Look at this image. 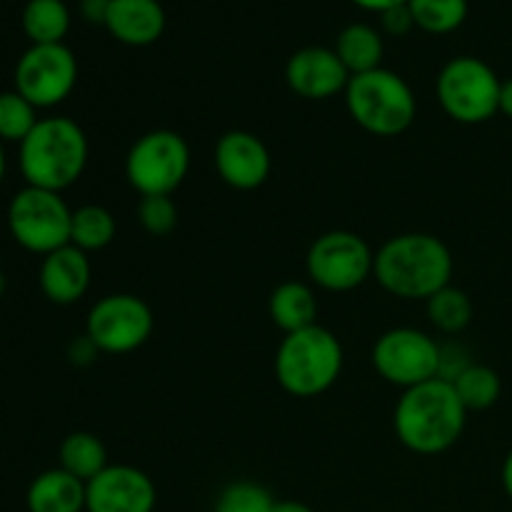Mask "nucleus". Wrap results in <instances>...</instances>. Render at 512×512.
<instances>
[{"instance_id": "obj_1", "label": "nucleus", "mask_w": 512, "mask_h": 512, "mask_svg": "<svg viewBox=\"0 0 512 512\" xmlns=\"http://www.w3.org/2000/svg\"><path fill=\"white\" fill-rule=\"evenodd\" d=\"M455 260L448 245L430 233H403L385 240L375 253L373 278L400 300H425L453 280Z\"/></svg>"}, {"instance_id": "obj_2", "label": "nucleus", "mask_w": 512, "mask_h": 512, "mask_svg": "<svg viewBox=\"0 0 512 512\" xmlns=\"http://www.w3.org/2000/svg\"><path fill=\"white\" fill-rule=\"evenodd\" d=\"M465 423L468 410L448 380L435 378L403 390L395 403V435L410 453H445L463 438Z\"/></svg>"}, {"instance_id": "obj_3", "label": "nucleus", "mask_w": 512, "mask_h": 512, "mask_svg": "<svg viewBox=\"0 0 512 512\" xmlns=\"http://www.w3.org/2000/svg\"><path fill=\"white\" fill-rule=\"evenodd\" d=\"M90 143L85 130L65 115L40 118L18 145V168L25 185L63 193L88 168Z\"/></svg>"}, {"instance_id": "obj_4", "label": "nucleus", "mask_w": 512, "mask_h": 512, "mask_svg": "<svg viewBox=\"0 0 512 512\" xmlns=\"http://www.w3.org/2000/svg\"><path fill=\"white\" fill-rule=\"evenodd\" d=\"M345 353L338 335L323 325L290 333L275 350V380L293 398H318L338 383Z\"/></svg>"}, {"instance_id": "obj_5", "label": "nucleus", "mask_w": 512, "mask_h": 512, "mask_svg": "<svg viewBox=\"0 0 512 512\" xmlns=\"http://www.w3.org/2000/svg\"><path fill=\"white\" fill-rule=\"evenodd\" d=\"M343 95L355 125L378 138L403 135L418 118V98L408 80L395 70L378 68L350 75Z\"/></svg>"}, {"instance_id": "obj_6", "label": "nucleus", "mask_w": 512, "mask_h": 512, "mask_svg": "<svg viewBox=\"0 0 512 512\" xmlns=\"http://www.w3.org/2000/svg\"><path fill=\"white\" fill-rule=\"evenodd\" d=\"M500 85L503 80L485 60L475 55H458L440 68L435 93L450 120L480 125L500 113Z\"/></svg>"}, {"instance_id": "obj_7", "label": "nucleus", "mask_w": 512, "mask_h": 512, "mask_svg": "<svg viewBox=\"0 0 512 512\" xmlns=\"http://www.w3.org/2000/svg\"><path fill=\"white\" fill-rule=\"evenodd\" d=\"M190 170V148L175 130L158 128L140 135L125 155V178L143 195H173Z\"/></svg>"}, {"instance_id": "obj_8", "label": "nucleus", "mask_w": 512, "mask_h": 512, "mask_svg": "<svg viewBox=\"0 0 512 512\" xmlns=\"http://www.w3.org/2000/svg\"><path fill=\"white\" fill-rule=\"evenodd\" d=\"M70 220L73 210L65 198L53 190L25 185L10 198L8 230L15 243L28 253L48 255L70 245Z\"/></svg>"}, {"instance_id": "obj_9", "label": "nucleus", "mask_w": 512, "mask_h": 512, "mask_svg": "<svg viewBox=\"0 0 512 512\" xmlns=\"http://www.w3.org/2000/svg\"><path fill=\"white\" fill-rule=\"evenodd\" d=\"M375 253L368 240L350 230H330L313 240L305 255L310 285L328 293H350L373 278Z\"/></svg>"}, {"instance_id": "obj_10", "label": "nucleus", "mask_w": 512, "mask_h": 512, "mask_svg": "<svg viewBox=\"0 0 512 512\" xmlns=\"http://www.w3.org/2000/svg\"><path fill=\"white\" fill-rule=\"evenodd\" d=\"M155 328L150 305L133 293H110L90 308L85 338L105 355H128L143 348Z\"/></svg>"}, {"instance_id": "obj_11", "label": "nucleus", "mask_w": 512, "mask_h": 512, "mask_svg": "<svg viewBox=\"0 0 512 512\" xmlns=\"http://www.w3.org/2000/svg\"><path fill=\"white\" fill-rule=\"evenodd\" d=\"M370 360L385 383L408 390L438 378L440 343L425 330L393 328L375 340Z\"/></svg>"}, {"instance_id": "obj_12", "label": "nucleus", "mask_w": 512, "mask_h": 512, "mask_svg": "<svg viewBox=\"0 0 512 512\" xmlns=\"http://www.w3.org/2000/svg\"><path fill=\"white\" fill-rule=\"evenodd\" d=\"M78 83V60L65 43L30 45L15 63V90L38 110L55 108Z\"/></svg>"}, {"instance_id": "obj_13", "label": "nucleus", "mask_w": 512, "mask_h": 512, "mask_svg": "<svg viewBox=\"0 0 512 512\" xmlns=\"http://www.w3.org/2000/svg\"><path fill=\"white\" fill-rule=\"evenodd\" d=\"M158 488L133 465H108L85 483V512H153Z\"/></svg>"}, {"instance_id": "obj_14", "label": "nucleus", "mask_w": 512, "mask_h": 512, "mask_svg": "<svg viewBox=\"0 0 512 512\" xmlns=\"http://www.w3.org/2000/svg\"><path fill=\"white\" fill-rule=\"evenodd\" d=\"M213 160L220 180L235 190L260 188L273 170L268 145L248 130H228L220 135Z\"/></svg>"}, {"instance_id": "obj_15", "label": "nucleus", "mask_w": 512, "mask_h": 512, "mask_svg": "<svg viewBox=\"0 0 512 512\" xmlns=\"http://www.w3.org/2000/svg\"><path fill=\"white\" fill-rule=\"evenodd\" d=\"M350 73L338 53L323 45L295 50L285 65V83L305 100H330L348 88Z\"/></svg>"}, {"instance_id": "obj_16", "label": "nucleus", "mask_w": 512, "mask_h": 512, "mask_svg": "<svg viewBox=\"0 0 512 512\" xmlns=\"http://www.w3.org/2000/svg\"><path fill=\"white\" fill-rule=\"evenodd\" d=\"M90 278H93V268H90L88 253L75 245H65L45 255L38 273L40 290L55 305L78 303L88 293Z\"/></svg>"}, {"instance_id": "obj_17", "label": "nucleus", "mask_w": 512, "mask_h": 512, "mask_svg": "<svg viewBox=\"0 0 512 512\" xmlns=\"http://www.w3.org/2000/svg\"><path fill=\"white\" fill-rule=\"evenodd\" d=\"M165 25L168 18L160 0H110L105 28L118 43L130 48L153 45L163 38Z\"/></svg>"}, {"instance_id": "obj_18", "label": "nucleus", "mask_w": 512, "mask_h": 512, "mask_svg": "<svg viewBox=\"0 0 512 512\" xmlns=\"http://www.w3.org/2000/svg\"><path fill=\"white\" fill-rule=\"evenodd\" d=\"M28 512H85V483L53 468L40 473L25 493Z\"/></svg>"}, {"instance_id": "obj_19", "label": "nucleus", "mask_w": 512, "mask_h": 512, "mask_svg": "<svg viewBox=\"0 0 512 512\" xmlns=\"http://www.w3.org/2000/svg\"><path fill=\"white\" fill-rule=\"evenodd\" d=\"M268 313L275 328L285 335L318 325V295L313 285L300 280H285L270 293Z\"/></svg>"}, {"instance_id": "obj_20", "label": "nucleus", "mask_w": 512, "mask_h": 512, "mask_svg": "<svg viewBox=\"0 0 512 512\" xmlns=\"http://www.w3.org/2000/svg\"><path fill=\"white\" fill-rule=\"evenodd\" d=\"M333 50L350 75L370 73L383 68L385 43L383 33L368 23H350L335 38Z\"/></svg>"}, {"instance_id": "obj_21", "label": "nucleus", "mask_w": 512, "mask_h": 512, "mask_svg": "<svg viewBox=\"0 0 512 512\" xmlns=\"http://www.w3.org/2000/svg\"><path fill=\"white\" fill-rule=\"evenodd\" d=\"M20 25L30 45L63 43L70 30V10L65 0H28Z\"/></svg>"}, {"instance_id": "obj_22", "label": "nucleus", "mask_w": 512, "mask_h": 512, "mask_svg": "<svg viewBox=\"0 0 512 512\" xmlns=\"http://www.w3.org/2000/svg\"><path fill=\"white\" fill-rule=\"evenodd\" d=\"M58 460L65 473H70L73 478L83 480V483H90L95 475L103 473L108 468V450H105L103 440L93 433H85V430H78V433H70L68 438L60 443Z\"/></svg>"}, {"instance_id": "obj_23", "label": "nucleus", "mask_w": 512, "mask_h": 512, "mask_svg": "<svg viewBox=\"0 0 512 512\" xmlns=\"http://www.w3.org/2000/svg\"><path fill=\"white\" fill-rule=\"evenodd\" d=\"M118 233V223H115L113 213L103 205H80L73 210V220H70V245H75L83 253H98L105 250L115 240Z\"/></svg>"}, {"instance_id": "obj_24", "label": "nucleus", "mask_w": 512, "mask_h": 512, "mask_svg": "<svg viewBox=\"0 0 512 512\" xmlns=\"http://www.w3.org/2000/svg\"><path fill=\"white\" fill-rule=\"evenodd\" d=\"M428 308V318L435 330L445 335H458L473 323V300L465 290L448 285V288L438 290L433 298L425 303Z\"/></svg>"}, {"instance_id": "obj_25", "label": "nucleus", "mask_w": 512, "mask_h": 512, "mask_svg": "<svg viewBox=\"0 0 512 512\" xmlns=\"http://www.w3.org/2000/svg\"><path fill=\"white\" fill-rule=\"evenodd\" d=\"M453 388L468 413L490 410L500 400V393H503L500 375L490 365L480 363H473L460 378H455Z\"/></svg>"}, {"instance_id": "obj_26", "label": "nucleus", "mask_w": 512, "mask_h": 512, "mask_svg": "<svg viewBox=\"0 0 512 512\" xmlns=\"http://www.w3.org/2000/svg\"><path fill=\"white\" fill-rule=\"evenodd\" d=\"M415 28L430 35L455 33L468 18V0H408Z\"/></svg>"}, {"instance_id": "obj_27", "label": "nucleus", "mask_w": 512, "mask_h": 512, "mask_svg": "<svg viewBox=\"0 0 512 512\" xmlns=\"http://www.w3.org/2000/svg\"><path fill=\"white\" fill-rule=\"evenodd\" d=\"M38 108L23 98L18 90L0 93V140L3 143H23L30 130L38 125Z\"/></svg>"}, {"instance_id": "obj_28", "label": "nucleus", "mask_w": 512, "mask_h": 512, "mask_svg": "<svg viewBox=\"0 0 512 512\" xmlns=\"http://www.w3.org/2000/svg\"><path fill=\"white\" fill-rule=\"evenodd\" d=\"M278 500L268 488L253 480H235L220 490L215 500V512H273Z\"/></svg>"}, {"instance_id": "obj_29", "label": "nucleus", "mask_w": 512, "mask_h": 512, "mask_svg": "<svg viewBox=\"0 0 512 512\" xmlns=\"http://www.w3.org/2000/svg\"><path fill=\"white\" fill-rule=\"evenodd\" d=\"M138 220L145 233L165 238L178 228V205L173 195H143L138 203Z\"/></svg>"}, {"instance_id": "obj_30", "label": "nucleus", "mask_w": 512, "mask_h": 512, "mask_svg": "<svg viewBox=\"0 0 512 512\" xmlns=\"http://www.w3.org/2000/svg\"><path fill=\"white\" fill-rule=\"evenodd\" d=\"M470 365H473V360H470V353L465 345H460V343L440 345V368H438L440 380H448V383H453V380L460 378V375H463Z\"/></svg>"}, {"instance_id": "obj_31", "label": "nucleus", "mask_w": 512, "mask_h": 512, "mask_svg": "<svg viewBox=\"0 0 512 512\" xmlns=\"http://www.w3.org/2000/svg\"><path fill=\"white\" fill-rule=\"evenodd\" d=\"M380 25H383L385 33L393 35V38H403V35H408L410 30L415 28V20H413V13H410L408 3L395 5V8L380 13Z\"/></svg>"}, {"instance_id": "obj_32", "label": "nucleus", "mask_w": 512, "mask_h": 512, "mask_svg": "<svg viewBox=\"0 0 512 512\" xmlns=\"http://www.w3.org/2000/svg\"><path fill=\"white\" fill-rule=\"evenodd\" d=\"M110 0H80V15L93 25H105Z\"/></svg>"}, {"instance_id": "obj_33", "label": "nucleus", "mask_w": 512, "mask_h": 512, "mask_svg": "<svg viewBox=\"0 0 512 512\" xmlns=\"http://www.w3.org/2000/svg\"><path fill=\"white\" fill-rule=\"evenodd\" d=\"M68 355H70V360H73V363L88 365V363H93V358H95V355H98V348H95V345L90 343V340L85 338V335H80V338L75 340L73 345H70Z\"/></svg>"}, {"instance_id": "obj_34", "label": "nucleus", "mask_w": 512, "mask_h": 512, "mask_svg": "<svg viewBox=\"0 0 512 512\" xmlns=\"http://www.w3.org/2000/svg\"><path fill=\"white\" fill-rule=\"evenodd\" d=\"M355 5H358V8H363V10H370V13H385V10H390V8H395V5H405L408 3V0H353Z\"/></svg>"}, {"instance_id": "obj_35", "label": "nucleus", "mask_w": 512, "mask_h": 512, "mask_svg": "<svg viewBox=\"0 0 512 512\" xmlns=\"http://www.w3.org/2000/svg\"><path fill=\"white\" fill-rule=\"evenodd\" d=\"M500 113L512 120V78L503 80V85H500Z\"/></svg>"}, {"instance_id": "obj_36", "label": "nucleus", "mask_w": 512, "mask_h": 512, "mask_svg": "<svg viewBox=\"0 0 512 512\" xmlns=\"http://www.w3.org/2000/svg\"><path fill=\"white\" fill-rule=\"evenodd\" d=\"M273 512H315V510L310 508V505L300 503V500H278Z\"/></svg>"}, {"instance_id": "obj_37", "label": "nucleus", "mask_w": 512, "mask_h": 512, "mask_svg": "<svg viewBox=\"0 0 512 512\" xmlns=\"http://www.w3.org/2000/svg\"><path fill=\"white\" fill-rule=\"evenodd\" d=\"M503 488L505 493H508V498L512 500V448L503 460Z\"/></svg>"}, {"instance_id": "obj_38", "label": "nucleus", "mask_w": 512, "mask_h": 512, "mask_svg": "<svg viewBox=\"0 0 512 512\" xmlns=\"http://www.w3.org/2000/svg\"><path fill=\"white\" fill-rule=\"evenodd\" d=\"M5 170H8V158H5V143L0 140V183L5 178Z\"/></svg>"}, {"instance_id": "obj_39", "label": "nucleus", "mask_w": 512, "mask_h": 512, "mask_svg": "<svg viewBox=\"0 0 512 512\" xmlns=\"http://www.w3.org/2000/svg\"><path fill=\"white\" fill-rule=\"evenodd\" d=\"M5 288H8V280H5V273H3V268H0V298H3Z\"/></svg>"}]
</instances>
